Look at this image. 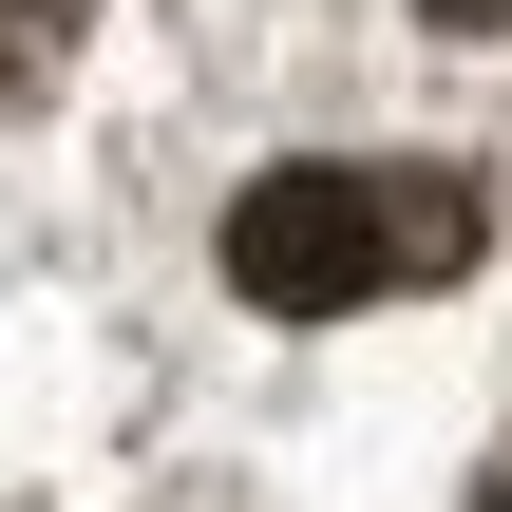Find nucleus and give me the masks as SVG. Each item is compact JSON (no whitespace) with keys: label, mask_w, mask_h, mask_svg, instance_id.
I'll use <instances>...</instances> for the list:
<instances>
[{"label":"nucleus","mask_w":512,"mask_h":512,"mask_svg":"<svg viewBox=\"0 0 512 512\" xmlns=\"http://www.w3.org/2000/svg\"><path fill=\"white\" fill-rule=\"evenodd\" d=\"M475 190L456 171H380V152H285L247 209H228V285L247 304H285V323H342V304H418V285H456L475 266Z\"/></svg>","instance_id":"1"},{"label":"nucleus","mask_w":512,"mask_h":512,"mask_svg":"<svg viewBox=\"0 0 512 512\" xmlns=\"http://www.w3.org/2000/svg\"><path fill=\"white\" fill-rule=\"evenodd\" d=\"M76 19H95V0H0V95H38V76L76 57Z\"/></svg>","instance_id":"2"},{"label":"nucleus","mask_w":512,"mask_h":512,"mask_svg":"<svg viewBox=\"0 0 512 512\" xmlns=\"http://www.w3.org/2000/svg\"><path fill=\"white\" fill-rule=\"evenodd\" d=\"M437 19H456V38H475V19H512V0H437Z\"/></svg>","instance_id":"3"},{"label":"nucleus","mask_w":512,"mask_h":512,"mask_svg":"<svg viewBox=\"0 0 512 512\" xmlns=\"http://www.w3.org/2000/svg\"><path fill=\"white\" fill-rule=\"evenodd\" d=\"M475 512H512V475H494V494H475Z\"/></svg>","instance_id":"4"}]
</instances>
